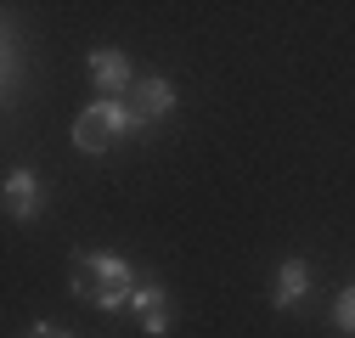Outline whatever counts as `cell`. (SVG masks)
<instances>
[{
    "mask_svg": "<svg viewBox=\"0 0 355 338\" xmlns=\"http://www.w3.org/2000/svg\"><path fill=\"white\" fill-rule=\"evenodd\" d=\"M141 282H147V276L130 265V260H119V254H79V260H73V299L96 305V310L136 305Z\"/></svg>",
    "mask_w": 355,
    "mask_h": 338,
    "instance_id": "6da1fadb",
    "label": "cell"
},
{
    "mask_svg": "<svg viewBox=\"0 0 355 338\" xmlns=\"http://www.w3.org/2000/svg\"><path fill=\"white\" fill-rule=\"evenodd\" d=\"M147 124H141V113L130 107V102H113V96H102V102H91L79 118H73V147L79 152H107L119 136H141Z\"/></svg>",
    "mask_w": 355,
    "mask_h": 338,
    "instance_id": "7a4b0ae2",
    "label": "cell"
},
{
    "mask_svg": "<svg viewBox=\"0 0 355 338\" xmlns=\"http://www.w3.org/2000/svg\"><path fill=\"white\" fill-rule=\"evenodd\" d=\"M91 79H96V91H102V96H124V91H136L130 57H124V51H113V46L91 51Z\"/></svg>",
    "mask_w": 355,
    "mask_h": 338,
    "instance_id": "3957f363",
    "label": "cell"
},
{
    "mask_svg": "<svg viewBox=\"0 0 355 338\" xmlns=\"http://www.w3.org/2000/svg\"><path fill=\"white\" fill-rule=\"evenodd\" d=\"M40 208H46V186H40L34 169H12L6 175V215L12 220H34Z\"/></svg>",
    "mask_w": 355,
    "mask_h": 338,
    "instance_id": "277c9868",
    "label": "cell"
},
{
    "mask_svg": "<svg viewBox=\"0 0 355 338\" xmlns=\"http://www.w3.org/2000/svg\"><path fill=\"white\" fill-rule=\"evenodd\" d=\"M130 107L141 113V124L153 130L158 118H169L175 113V84L169 79H136V91H130Z\"/></svg>",
    "mask_w": 355,
    "mask_h": 338,
    "instance_id": "5b68a950",
    "label": "cell"
},
{
    "mask_svg": "<svg viewBox=\"0 0 355 338\" xmlns=\"http://www.w3.org/2000/svg\"><path fill=\"white\" fill-rule=\"evenodd\" d=\"M136 321H141V332H153V338H164L169 327H175V310H169V293L158 287V282H141V293H136Z\"/></svg>",
    "mask_w": 355,
    "mask_h": 338,
    "instance_id": "8992f818",
    "label": "cell"
},
{
    "mask_svg": "<svg viewBox=\"0 0 355 338\" xmlns=\"http://www.w3.org/2000/svg\"><path fill=\"white\" fill-rule=\"evenodd\" d=\"M304 293H310V265H304V260H288V265L277 271V287H271V305H277V310H293V305L304 299Z\"/></svg>",
    "mask_w": 355,
    "mask_h": 338,
    "instance_id": "52a82bcc",
    "label": "cell"
},
{
    "mask_svg": "<svg viewBox=\"0 0 355 338\" xmlns=\"http://www.w3.org/2000/svg\"><path fill=\"white\" fill-rule=\"evenodd\" d=\"M333 321H338V332H344V338H355V287H349V293H338Z\"/></svg>",
    "mask_w": 355,
    "mask_h": 338,
    "instance_id": "ba28073f",
    "label": "cell"
},
{
    "mask_svg": "<svg viewBox=\"0 0 355 338\" xmlns=\"http://www.w3.org/2000/svg\"><path fill=\"white\" fill-rule=\"evenodd\" d=\"M28 338H51V327H46V321H34V332H28Z\"/></svg>",
    "mask_w": 355,
    "mask_h": 338,
    "instance_id": "9c48e42d",
    "label": "cell"
}]
</instances>
